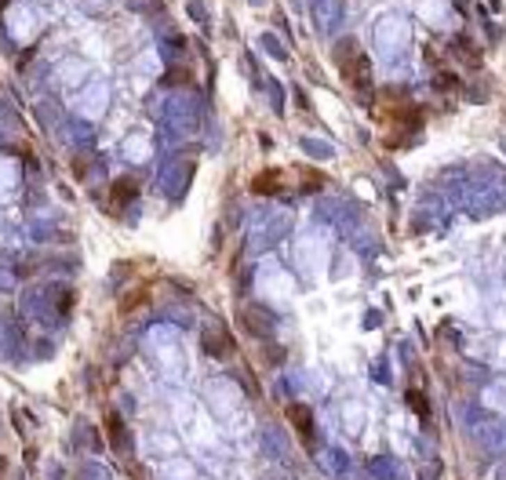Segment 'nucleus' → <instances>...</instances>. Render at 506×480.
Returning <instances> with one entry per match:
<instances>
[{
	"instance_id": "1",
	"label": "nucleus",
	"mask_w": 506,
	"mask_h": 480,
	"mask_svg": "<svg viewBox=\"0 0 506 480\" xmlns=\"http://www.w3.org/2000/svg\"><path fill=\"white\" fill-rule=\"evenodd\" d=\"M470 437L477 440L484 451H506V426L499 419H477L470 426Z\"/></svg>"
},
{
	"instance_id": "2",
	"label": "nucleus",
	"mask_w": 506,
	"mask_h": 480,
	"mask_svg": "<svg viewBox=\"0 0 506 480\" xmlns=\"http://www.w3.org/2000/svg\"><path fill=\"white\" fill-rule=\"evenodd\" d=\"M241 324L251 331V335H259V339H266V335H274L277 328V317L262 306V302H244L241 306Z\"/></svg>"
},
{
	"instance_id": "3",
	"label": "nucleus",
	"mask_w": 506,
	"mask_h": 480,
	"mask_svg": "<svg viewBox=\"0 0 506 480\" xmlns=\"http://www.w3.org/2000/svg\"><path fill=\"white\" fill-rule=\"evenodd\" d=\"M200 342H204V353L215 357V360H230L237 353V346H233L230 331L223 324H208V328H204V339Z\"/></svg>"
},
{
	"instance_id": "4",
	"label": "nucleus",
	"mask_w": 506,
	"mask_h": 480,
	"mask_svg": "<svg viewBox=\"0 0 506 480\" xmlns=\"http://www.w3.org/2000/svg\"><path fill=\"white\" fill-rule=\"evenodd\" d=\"M368 470L375 473V480H404L401 462H397V458H386V455H375V458L368 462Z\"/></svg>"
},
{
	"instance_id": "5",
	"label": "nucleus",
	"mask_w": 506,
	"mask_h": 480,
	"mask_svg": "<svg viewBox=\"0 0 506 480\" xmlns=\"http://www.w3.org/2000/svg\"><path fill=\"white\" fill-rule=\"evenodd\" d=\"M288 415H292V422L299 426V433H303V440H306L310 447H317V444H313V440H317V433H313V415H310L306 408H292Z\"/></svg>"
},
{
	"instance_id": "6",
	"label": "nucleus",
	"mask_w": 506,
	"mask_h": 480,
	"mask_svg": "<svg viewBox=\"0 0 506 480\" xmlns=\"http://www.w3.org/2000/svg\"><path fill=\"white\" fill-rule=\"evenodd\" d=\"M321 466L328 473H346L350 470V458H346L342 447H328V451H321Z\"/></svg>"
},
{
	"instance_id": "7",
	"label": "nucleus",
	"mask_w": 506,
	"mask_h": 480,
	"mask_svg": "<svg viewBox=\"0 0 506 480\" xmlns=\"http://www.w3.org/2000/svg\"><path fill=\"white\" fill-rule=\"evenodd\" d=\"M262 440H266V451H270V455H277V458H284V455H288V440H284V433H280V429L266 426V429H262Z\"/></svg>"
},
{
	"instance_id": "8",
	"label": "nucleus",
	"mask_w": 506,
	"mask_h": 480,
	"mask_svg": "<svg viewBox=\"0 0 506 480\" xmlns=\"http://www.w3.org/2000/svg\"><path fill=\"white\" fill-rule=\"evenodd\" d=\"M346 433H361L365 429V408H357V404H346Z\"/></svg>"
},
{
	"instance_id": "9",
	"label": "nucleus",
	"mask_w": 506,
	"mask_h": 480,
	"mask_svg": "<svg viewBox=\"0 0 506 480\" xmlns=\"http://www.w3.org/2000/svg\"><path fill=\"white\" fill-rule=\"evenodd\" d=\"M109 440H113V447H128V433H124V422H120V415H109Z\"/></svg>"
},
{
	"instance_id": "10",
	"label": "nucleus",
	"mask_w": 506,
	"mask_h": 480,
	"mask_svg": "<svg viewBox=\"0 0 506 480\" xmlns=\"http://www.w3.org/2000/svg\"><path fill=\"white\" fill-rule=\"evenodd\" d=\"M132 197H135V182L132 179H120L113 186V204H124V200H132Z\"/></svg>"
},
{
	"instance_id": "11",
	"label": "nucleus",
	"mask_w": 506,
	"mask_h": 480,
	"mask_svg": "<svg viewBox=\"0 0 506 480\" xmlns=\"http://www.w3.org/2000/svg\"><path fill=\"white\" fill-rule=\"evenodd\" d=\"M84 480H113V473H109L102 462H88V466H84Z\"/></svg>"
},
{
	"instance_id": "12",
	"label": "nucleus",
	"mask_w": 506,
	"mask_h": 480,
	"mask_svg": "<svg viewBox=\"0 0 506 480\" xmlns=\"http://www.w3.org/2000/svg\"><path fill=\"white\" fill-rule=\"evenodd\" d=\"M277 179H280V175L274 171H266V175H259V179H255V193H270V189H274V193H277Z\"/></svg>"
},
{
	"instance_id": "13",
	"label": "nucleus",
	"mask_w": 506,
	"mask_h": 480,
	"mask_svg": "<svg viewBox=\"0 0 506 480\" xmlns=\"http://www.w3.org/2000/svg\"><path fill=\"white\" fill-rule=\"evenodd\" d=\"M408 404H412V408L422 415V419H430V404H426V397H422V393L412 390V393H408Z\"/></svg>"
},
{
	"instance_id": "14",
	"label": "nucleus",
	"mask_w": 506,
	"mask_h": 480,
	"mask_svg": "<svg viewBox=\"0 0 506 480\" xmlns=\"http://www.w3.org/2000/svg\"><path fill=\"white\" fill-rule=\"evenodd\" d=\"M434 477H437V470L430 466V470H426V477H422V480H434Z\"/></svg>"
}]
</instances>
